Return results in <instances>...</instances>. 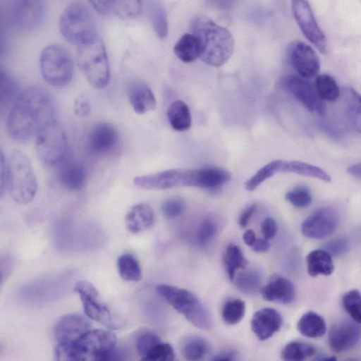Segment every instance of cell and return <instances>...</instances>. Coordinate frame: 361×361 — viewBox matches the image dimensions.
Segmentation results:
<instances>
[{"label":"cell","instance_id":"6da1fadb","mask_svg":"<svg viewBox=\"0 0 361 361\" xmlns=\"http://www.w3.org/2000/svg\"><path fill=\"white\" fill-rule=\"evenodd\" d=\"M54 103L49 93L40 87H27L20 92L8 111V133L13 140L25 142L54 120Z\"/></svg>","mask_w":361,"mask_h":361},{"label":"cell","instance_id":"7a4b0ae2","mask_svg":"<svg viewBox=\"0 0 361 361\" xmlns=\"http://www.w3.org/2000/svg\"><path fill=\"white\" fill-rule=\"evenodd\" d=\"M231 178L227 170L219 167L173 169L136 176L133 183L145 190H166L178 187L215 188L229 181Z\"/></svg>","mask_w":361,"mask_h":361},{"label":"cell","instance_id":"3957f363","mask_svg":"<svg viewBox=\"0 0 361 361\" xmlns=\"http://www.w3.org/2000/svg\"><path fill=\"white\" fill-rule=\"evenodd\" d=\"M190 27L200 42V58L206 64L219 67L229 59L234 48V39L229 30L202 16L195 18Z\"/></svg>","mask_w":361,"mask_h":361},{"label":"cell","instance_id":"277c9868","mask_svg":"<svg viewBox=\"0 0 361 361\" xmlns=\"http://www.w3.org/2000/svg\"><path fill=\"white\" fill-rule=\"evenodd\" d=\"M116 341V335L109 330L90 329L72 343H57L54 357L59 361H107Z\"/></svg>","mask_w":361,"mask_h":361},{"label":"cell","instance_id":"5b68a950","mask_svg":"<svg viewBox=\"0 0 361 361\" xmlns=\"http://www.w3.org/2000/svg\"><path fill=\"white\" fill-rule=\"evenodd\" d=\"M76 62L88 82L96 89L108 86L111 71L106 49L99 35L77 46Z\"/></svg>","mask_w":361,"mask_h":361},{"label":"cell","instance_id":"8992f818","mask_svg":"<svg viewBox=\"0 0 361 361\" xmlns=\"http://www.w3.org/2000/svg\"><path fill=\"white\" fill-rule=\"evenodd\" d=\"M37 181L26 154L14 150L7 161V190L14 202L27 204L35 198L37 192Z\"/></svg>","mask_w":361,"mask_h":361},{"label":"cell","instance_id":"52a82bcc","mask_svg":"<svg viewBox=\"0 0 361 361\" xmlns=\"http://www.w3.org/2000/svg\"><path fill=\"white\" fill-rule=\"evenodd\" d=\"M35 137L36 153L44 166L58 168L68 159V137L56 119L44 125Z\"/></svg>","mask_w":361,"mask_h":361},{"label":"cell","instance_id":"ba28073f","mask_svg":"<svg viewBox=\"0 0 361 361\" xmlns=\"http://www.w3.org/2000/svg\"><path fill=\"white\" fill-rule=\"evenodd\" d=\"M59 28L63 37L76 46L97 35L93 14L85 4L78 1L72 2L62 11Z\"/></svg>","mask_w":361,"mask_h":361},{"label":"cell","instance_id":"9c48e42d","mask_svg":"<svg viewBox=\"0 0 361 361\" xmlns=\"http://www.w3.org/2000/svg\"><path fill=\"white\" fill-rule=\"evenodd\" d=\"M156 290L164 300L196 327L202 329L212 327V320L209 312L190 291L166 284L157 286Z\"/></svg>","mask_w":361,"mask_h":361},{"label":"cell","instance_id":"30bf717a","mask_svg":"<svg viewBox=\"0 0 361 361\" xmlns=\"http://www.w3.org/2000/svg\"><path fill=\"white\" fill-rule=\"evenodd\" d=\"M39 69L43 79L49 85L63 87L73 79L74 63L65 47L60 44H51L41 51Z\"/></svg>","mask_w":361,"mask_h":361},{"label":"cell","instance_id":"8fae6325","mask_svg":"<svg viewBox=\"0 0 361 361\" xmlns=\"http://www.w3.org/2000/svg\"><path fill=\"white\" fill-rule=\"evenodd\" d=\"M73 289L79 295L85 314L90 319L111 329L123 326L122 322L114 317L108 307L100 301L96 288L90 282L79 281Z\"/></svg>","mask_w":361,"mask_h":361},{"label":"cell","instance_id":"7c38bea8","mask_svg":"<svg viewBox=\"0 0 361 361\" xmlns=\"http://www.w3.org/2000/svg\"><path fill=\"white\" fill-rule=\"evenodd\" d=\"M44 0H13L11 8L13 25L23 31H33L40 27L45 17Z\"/></svg>","mask_w":361,"mask_h":361},{"label":"cell","instance_id":"4fadbf2b","mask_svg":"<svg viewBox=\"0 0 361 361\" xmlns=\"http://www.w3.org/2000/svg\"><path fill=\"white\" fill-rule=\"evenodd\" d=\"M295 19L305 37L322 53L326 51V37L307 0H291Z\"/></svg>","mask_w":361,"mask_h":361},{"label":"cell","instance_id":"5bb4252c","mask_svg":"<svg viewBox=\"0 0 361 361\" xmlns=\"http://www.w3.org/2000/svg\"><path fill=\"white\" fill-rule=\"evenodd\" d=\"M118 138V131L112 124L98 123L90 128L87 135L85 149L90 156L102 157L116 147Z\"/></svg>","mask_w":361,"mask_h":361},{"label":"cell","instance_id":"9a60e30c","mask_svg":"<svg viewBox=\"0 0 361 361\" xmlns=\"http://www.w3.org/2000/svg\"><path fill=\"white\" fill-rule=\"evenodd\" d=\"M284 89L298 99L309 111L321 116L325 113L324 100L319 96L315 86L307 78L287 75L283 80Z\"/></svg>","mask_w":361,"mask_h":361},{"label":"cell","instance_id":"2e32d148","mask_svg":"<svg viewBox=\"0 0 361 361\" xmlns=\"http://www.w3.org/2000/svg\"><path fill=\"white\" fill-rule=\"evenodd\" d=\"M288 59L300 76L310 78L317 75L320 68L319 59L308 44L294 41L288 47Z\"/></svg>","mask_w":361,"mask_h":361},{"label":"cell","instance_id":"e0dca14e","mask_svg":"<svg viewBox=\"0 0 361 361\" xmlns=\"http://www.w3.org/2000/svg\"><path fill=\"white\" fill-rule=\"evenodd\" d=\"M338 224L336 212L330 207L317 209L302 224V234L310 238L322 239L334 232Z\"/></svg>","mask_w":361,"mask_h":361},{"label":"cell","instance_id":"ac0fdd59","mask_svg":"<svg viewBox=\"0 0 361 361\" xmlns=\"http://www.w3.org/2000/svg\"><path fill=\"white\" fill-rule=\"evenodd\" d=\"M360 324L349 320L334 324L329 334V343L331 349L336 352H343L354 347L361 338Z\"/></svg>","mask_w":361,"mask_h":361},{"label":"cell","instance_id":"d6986e66","mask_svg":"<svg viewBox=\"0 0 361 361\" xmlns=\"http://www.w3.org/2000/svg\"><path fill=\"white\" fill-rule=\"evenodd\" d=\"M89 320L79 314H68L62 317L54 329L58 343L70 344L90 330Z\"/></svg>","mask_w":361,"mask_h":361},{"label":"cell","instance_id":"ffe728a7","mask_svg":"<svg viewBox=\"0 0 361 361\" xmlns=\"http://www.w3.org/2000/svg\"><path fill=\"white\" fill-rule=\"evenodd\" d=\"M250 324L256 337L260 341H264L280 329L282 317L275 309L264 307L254 313Z\"/></svg>","mask_w":361,"mask_h":361},{"label":"cell","instance_id":"44dd1931","mask_svg":"<svg viewBox=\"0 0 361 361\" xmlns=\"http://www.w3.org/2000/svg\"><path fill=\"white\" fill-rule=\"evenodd\" d=\"M260 293L265 300L282 304L291 303L295 298L293 283L281 276L272 277L265 286L260 288Z\"/></svg>","mask_w":361,"mask_h":361},{"label":"cell","instance_id":"7402d4cb","mask_svg":"<svg viewBox=\"0 0 361 361\" xmlns=\"http://www.w3.org/2000/svg\"><path fill=\"white\" fill-rule=\"evenodd\" d=\"M57 180L59 185L68 191H78L83 188L86 172L79 163L68 159L58 167Z\"/></svg>","mask_w":361,"mask_h":361},{"label":"cell","instance_id":"603a6c76","mask_svg":"<svg viewBox=\"0 0 361 361\" xmlns=\"http://www.w3.org/2000/svg\"><path fill=\"white\" fill-rule=\"evenodd\" d=\"M129 102L137 114H144L156 108L157 101L153 92L142 81L132 82L128 89Z\"/></svg>","mask_w":361,"mask_h":361},{"label":"cell","instance_id":"cb8c5ba5","mask_svg":"<svg viewBox=\"0 0 361 361\" xmlns=\"http://www.w3.org/2000/svg\"><path fill=\"white\" fill-rule=\"evenodd\" d=\"M155 221L152 208L147 204L139 203L133 206L126 215L127 230L131 233H139L152 227Z\"/></svg>","mask_w":361,"mask_h":361},{"label":"cell","instance_id":"d4e9b609","mask_svg":"<svg viewBox=\"0 0 361 361\" xmlns=\"http://www.w3.org/2000/svg\"><path fill=\"white\" fill-rule=\"evenodd\" d=\"M344 115L348 125L361 133V94L350 87L343 90Z\"/></svg>","mask_w":361,"mask_h":361},{"label":"cell","instance_id":"484cf974","mask_svg":"<svg viewBox=\"0 0 361 361\" xmlns=\"http://www.w3.org/2000/svg\"><path fill=\"white\" fill-rule=\"evenodd\" d=\"M307 267L312 276H328L332 274L334 266L331 255L325 250H315L307 256Z\"/></svg>","mask_w":361,"mask_h":361},{"label":"cell","instance_id":"4316f807","mask_svg":"<svg viewBox=\"0 0 361 361\" xmlns=\"http://www.w3.org/2000/svg\"><path fill=\"white\" fill-rule=\"evenodd\" d=\"M167 117L172 128L178 131L190 129L192 118L188 105L181 100L172 102L167 111Z\"/></svg>","mask_w":361,"mask_h":361},{"label":"cell","instance_id":"83f0119b","mask_svg":"<svg viewBox=\"0 0 361 361\" xmlns=\"http://www.w3.org/2000/svg\"><path fill=\"white\" fill-rule=\"evenodd\" d=\"M176 56L184 63H191L200 57V45L197 37L192 34L183 35L173 47Z\"/></svg>","mask_w":361,"mask_h":361},{"label":"cell","instance_id":"f1b7e54d","mask_svg":"<svg viewBox=\"0 0 361 361\" xmlns=\"http://www.w3.org/2000/svg\"><path fill=\"white\" fill-rule=\"evenodd\" d=\"M297 328L302 335L309 338L320 337L326 331V325L323 317L312 311L305 313L300 317Z\"/></svg>","mask_w":361,"mask_h":361},{"label":"cell","instance_id":"f546056e","mask_svg":"<svg viewBox=\"0 0 361 361\" xmlns=\"http://www.w3.org/2000/svg\"><path fill=\"white\" fill-rule=\"evenodd\" d=\"M18 85L7 72L0 73V109L1 113L11 109L19 94Z\"/></svg>","mask_w":361,"mask_h":361},{"label":"cell","instance_id":"4dcf8cb0","mask_svg":"<svg viewBox=\"0 0 361 361\" xmlns=\"http://www.w3.org/2000/svg\"><path fill=\"white\" fill-rule=\"evenodd\" d=\"M280 172L293 173L302 176L319 178L329 182L330 176L321 168L299 161H281Z\"/></svg>","mask_w":361,"mask_h":361},{"label":"cell","instance_id":"1f68e13d","mask_svg":"<svg viewBox=\"0 0 361 361\" xmlns=\"http://www.w3.org/2000/svg\"><path fill=\"white\" fill-rule=\"evenodd\" d=\"M224 264L229 279L233 281L237 270L245 269L247 264V260L238 245L229 244L224 255Z\"/></svg>","mask_w":361,"mask_h":361},{"label":"cell","instance_id":"d6a6232c","mask_svg":"<svg viewBox=\"0 0 361 361\" xmlns=\"http://www.w3.org/2000/svg\"><path fill=\"white\" fill-rule=\"evenodd\" d=\"M209 350V344L202 337L190 336L184 338L180 343V352L189 360L203 358Z\"/></svg>","mask_w":361,"mask_h":361},{"label":"cell","instance_id":"836d02e7","mask_svg":"<svg viewBox=\"0 0 361 361\" xmlns=\"http://www.w3.org/2000/svg\"><path fill=\"white\" fill-rule=\"evenodd\" d=\"M117 269L120 276L126 281L137 282L142 278L140 263L131 254H123L118 258Z\"/></svg>","mask_w":361,"mask_h":361},{"label":"cell","instance_id":"e575fe53","mask_svg":"<svg viewBox=\"0 0 361 361\" xmlns=\"http://www.w3.org/2000/svg\"><path fill=\"white\" fill-rule=\"evenodd\" d=\"M316 348L311 344L302 341H291L282 350L281 357L286 361H303L314 356Z\"/></svg>","mask_w":361,"mask_h":361},{"label":"cell","instance_id":"d590c367","mask_svg":"<svg viewBox=\"0 0 361 361\" xmlns=\"http://www.w3.org/2000/svg\"><path fill=\"white\" fill-rule=\"evenodd\" d=\"M314 86L319 96L323 100L334 102L340 96L338 86L334 78L329 75H317Z\"/></svg>","mask_w":361,"mask_h":361},{"label":"cell","instance_id":"8d00e7d4","mask_svg":"<svg viewBox=\"0 0 361 361\" xmlns=\"http://www.w3.org/2000/svg\"><path fill=\"white\" fill-rule=\"evenodd\" d=\"M282 160H274L260 168L250 178L245 182V188L248 191L255 190L266 180L280 172Z\"/></svg>","mask_w":361,"mask_h":361},{"label":"cell","instance_id":"74e56055","mask_svg":"<svg viewBox=\"0 0 361 361\" xmlns=\"http://www.w3.org/2000/svg\"><path fill=\"white\" fill-rule=\"evenodd\" d=\"M142 10V0H113L111 11L125 20L137 17Z\"/></svg>","mask_w":361,"mask_h":361},{"label":"cell","instance_id":"f35d334b","mask_svg":"<svg viewBox=\"0 0 361 361\" xmlns=\"http://www.w3.org/2000/svg\"><path fill=\"white\" fill-rule=\"evenodd\" d=\"M261 281L262 276L257 270H247L240 273L235 279V286L245 294H253L260 288Z\"/></svg>","mask_w":361,"mask_h":361},{"label":"cell","instance_id":"ab89813d","mask_svg":"<svg viewBox=\"0 0 361 361\" xmlns=\"http://www.w3.org/2000/svg\"><path fill=\"white\" fill-rule=\"evenodd\" d=\"M245 313V303L240 299H233L227 301L221 311L223 321L229 325L240 322Z\"/></svg>","mask_w":361,"mask_h":361},{"label":"cell","instance_id":"60d3db41","mask_svg":"<svg viewBox=\"0 0 361 361\" xmlns=\"http://www.w3.org/2000/svg\"><path fill=\"white\" fill-rule=\"evenodd\" d=\"M342 304L353 320L361 324V293L357 290L348 291L343 295Z\"/></svg>","mask_w":361,"mask_h":361},{"label":"cell","instance_id":"b9f144b4","mask_svg":"<svg viewBox=\"0 0 361 361\" xmlns=\"http://www.w3.org/2000/svg\"><path fill=\"white\" fill-rule=\"evenodd\" d=\"M217 231L218 225L214 219L211 218L203 219L195 233L197 243L202 246L209 243L214 238Z\"/></svg>","mask_w":361,"mask_h":361},{"label":"cell","instance_id":"7bdbcfd3","mask_svg":"<svg viewBox=\"0 0 361 361\" xmlns=\"http://www.w3.org/2000/svg\"><path fill=\"white\" fill-rule=\"evenodd\" d=\"M286 199L293 206L304 208L312 202V195L308 188L305 186H298L286 194Z\"/></svg>","mask_w":361,"mask_h":361},{"label":"cell","instance_id":"ee69618b","mask_svg":"<svg viewBox=\"0 0 361 361\" xmlns=\"http://www.w3.org/2000/svg\"><path fill=\"white\" fill-rule=\"evenodd\" d=\"M175 357L172 346L161 341L157 344L142 359L145 361H171Z\"/></svg>","mask_w":361,"mask_h":361},{"label":"cell","instance_id":"f6af8a7d","mask_svg":"<svg viewBox=\"0 0 361 361\" xmlns=\"http://www.w3.org/2000/svg\"><path fill=\"white\" fill-rule=\"evenodd\" d=\"M185 209V200L180 197L170 198L161 206L164 216L168 219H174L181 216Z\"/></svg>","mask_w":361,"mask_h":361},{"label":"cell","instance_id":"bcb514c9","mask_svg":"<svg viewBox=\"0 0 361 361\" xmlns=\"http://www.w3.org/2000/svg\"><path fill=\"white\" fill-rule=\"evenodd\" d=\"M161 341L160 338L154 333L145 332L140 334L136 339L135 345L141 360Z\"/></svg>","mask_w":361,"mask_h":361},{"label":"cell","instance_id":"7dc6e473","mask_svg":"<svg viewBox=\"0 0 361 361\" xmlns=\"http://www.w3.org/2000/svg\"><path fill=\"white\" fill-rule=\"evenodd\" d=\"M151 19L154 29L161 39L166 37L168 33V23L166 13L160 6H155L151 11Z\"/></svg>","mask_w":361,"mask_h":361},{"label":"cell","instance_id":"c3c4849f","mask_svg":"<svg viewBox=\"0 0 361 361\" xmlns=\"http://www.w3.org/2000/svg\"><path fill=\"white\" fill-rule=\"evenodd\" d=\"M91 104L84 94H79L73 103V111L80 118L88 117L91 114Z\"/></svg>","mask_w":361,"mask_h":361},{"label":"cell","instance_id":"681fc988","mask_svg":"<svg viewBox=\"0 0 361 361\" xmlns=\"http://www.w3.org/2000/svg\"><path fill=\"white\" fill-rule=\"evenodd\" d=\"M349 249V244L345 238L334 239L325 245L326 250L331 255L336 257L341 256L347 252Z\"/></svg>","mask_w":361,"mask_h":361},{"label":"cell","instance_id":"f907efd6","mask_svg":"<svg viewBox=\"0 0 361 361\" xmlns=\"http://www.w3.org/2000/svg\"><path fill=\"white\" fill-rule=\"evenodd\" d=\"M261 231L265 239H271L276 233L277 225L274 219L267 217L261 224Z\"/></svg>","mask_w":361,"mask_h":361},{"label":"cell","instance_id":"816d5d0a","mask_svg":"<svg viewBox=\"0 0 361 361\" xmlns=\"http://www.w3.org/2000/svg\"><path fill=\"white\" fill-rule=\"evenodd\" d=\"M7 190V162L2 150L0 152V196L3 197Z\"/></svg>","mask_w":361,"mask_h":361},{"label":"cell","instance_id":"f5cc1de1","mask_svg":"<svg viewBox=\"0 0 361 361\" xmlns=\"http://www.w3.org/2000/svg\"><path fill=\"white\" fill-rule=\"evenodd\" d=\"M92 7L100 14H106L111 11L113 0H88Z\"/></svg>","mask_w":361,"mask_h":361},{"label":"cell","instance_id":"db71d44e","mask_svg":"<svg viewBox=\"0 0 361 361\" xmlns=\"http://www.w3.org/2000/svg\"><path fill=\"white\" fill-rule=\"evenodd\" d=\"M257 207V203H253L246 207L241 213L238 219V224L240 227L245 228L249 224L250 219Z\"/></svg>","mask_w":361,"mask_h":361},{"label":"cell","instance_id":"11a10c76","mask_svg":"<svg viewBox=\"0 0 361 361\" xmlns=\"http://www.w3.org/2000/svg\"><path fill=\"white\" fill-rule=\"evenodd\" d=\"M269 246L270 245L268 240L265 238H258L256 239L255 242L252 245V248L255 252H264L269 250Z\"/></svg>","mask_w":361,"mask_h":361},{"label":"cell","instance_id":"9f6ffc18","mask_svg":"<svg viewBox=\"0 0 361 361\" xmlns=\"http://www.w3.org/2000/svg\"><path fill=\"white\" fill-rule=\"evenodd\" d=\"M238 359V355L236 352L234 351H228V352H223L219 354L214 355L211 360H236Z\"/></svg>","mask_w":361,"mask_h":361},{"label":"cell","instance_id":"6f0895ef","mask_svg":"<svg viewBox=\"0 0 361 361\" xmlns=\"http://www.w3.org/2000/svg\"><path fill=\"white\" fill-rule=\"evenodd\" d=\"M235 0H208L209 4L220 10H228L233 5Z\"/></svg>","mask_w":361,"mask_h":361},{"label":"cell","instance_id":"680465c9","mask_svg":"<svg viewBox=\"0 0 361 361\" xmlns=\"http://www.w3.org/2000/svg\"><path fill=\"white\" fill-rule=\"evenodd\" d=\"M243 240L245 244L252 247L256 240L255 232L252 230H247L243 235Z\"/></svg>","mask_w":361,"mask_h":361},{"label":"cell","instance_id":"91938a15","mask_svg":"<svg viewBox=\"0 0 361 361\" xmlns=\"http://www.w3.org/2000/svg\"><path fill=\"white\" fill-rule=\"evenodd\" d=\"M348 171L352 176L361 179V163L350 166L348 168Z\"/></svg>","mask_w":361,"mask_h":361}]
</instances>
